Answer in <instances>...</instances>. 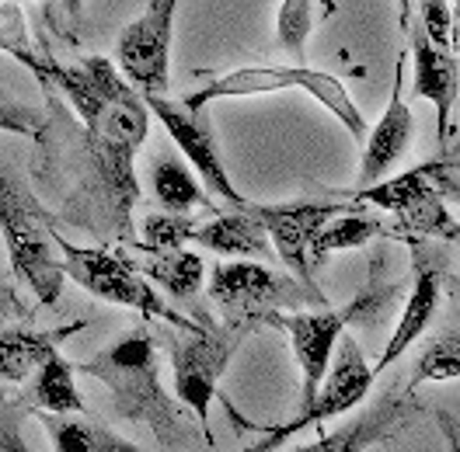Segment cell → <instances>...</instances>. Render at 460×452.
<instances>
[{
	"label": "cell",
	"mask_w": 460,
	"mask_h": 452,
	"mask_svg": "<svg viewBox=\"0 0 460 452\" xmlns=\"http://www.w3.org/2000/svg\"><path fill=\"white\" fill-rule=\"evenodd\" d=\"M460 376V327H450L443 335L422 344L415 366H411V387L419 383H450Z\"/></svg>",
	"instance_id": "24"
},
{
	"label": "cell",
	"mask_w": 460,
	"mask_h": 452,
	"mask_svg": "<svg viewBox=\"0 0 460 452\" xmlns=\"http://www.w3.org/2000/svg\"><path fill=\"white\" fill-rule=\"evenodd\" d=\"M25 404L18 396H11L0 383V449L4 452H22L29 449V442L22 439V422H25Z\"/></svg>",
	"instance_id": "29"
},
{
	"label": "cell",
	"mask_w": 460,
	"mask_h": 452,
	"mask_svg": "<svg viewBox=\"0 0 460 452\" xmlns=\"http://www.w3.org/2000/svg\"><path fill=\"white\" fill-rule=\"evenodd\" d=\"M408 244H411V261H415V279H411V292H408L402 320L387 341L384 355L376 359V376L394 366L402 355H408V348L429 331V324L439 313V303H443V285H447L443 261L436 257L432 248H426V237H408Z\"/></svg>",
	"instance_id": "14"
},
{
	"label": "cell",
	"mask_w": 460,
	"mask_h": 452,
	"mask_svg": "<svg viewBox=\"0 0 460 452\" xmlns=\"http://www.w3.org/2000/svg\"><path fill=\"white\" fill-rule=\"evenodd\" d=\"M454 56H457V66H460V0H457V7H454Z\"/></svg>",
	"instance_id": "32"
},
{
	"label": "cell",
	"mask_w": 460,
	"mask_h": 452,
	"mask_svg": "<svg viewBox=\"0 0 460 452\" xmlns=\"http://www.w3.org/2000/svg\"><path fill=\"white\" fill-rule=\"evenodd\" d=\"M59 251H63V265H66V279H74L91 296L115 303V307H126V310H137L144 320L172 324L178 331L206 327V320L196 324L192 317L168 307V300L157 296V285L144 275L140 261L126 255L122 244L119 248H77L59 237Z\"/></svg>",
	"instance_id": "5"
},
{
	"label": "cell",
	"mask_w": 460,
	"mask_h": 452,
	"mask_svg": "<svg viewBox=\"0 0 460 452\" xmlns=\"http://www.w3.org/2000/svg\"><path fill=\"white\" fill-rule=\"evenodd\" d=\"M181 0H150L146 11L126 25L115 42L119 70L140 87L144 94H168V70H172V35L174 11Z\"/></svg>",
	"instance_id": "11"
},
{
	"label": "cell",
	"mask_w": 460,
	"mask_h": 452,
	"mask_svg": "<svg viewBox=\"0 0 460 452\" xmlns=\"http://www.w3.org/2000/svg\"><path fill=\"white\" fill-rule=\"evenodd\" d=\"M450 164L436 161V164H422L404 174H387L374 185L356 188V202H370L387 213H394L398 220V233L404 240L408 237H426V240H454L460 237V223L454 213L447 209V196L450 188ZM460 196V192H454Z\"/></svg>",
	"instance_id": "7"
},
{
	"label": "cell",
	"mask_w": 460,
	"mask_h": 452,
	"mask_svg": "<svg viewBox=\"0 0 460 452\" xmlns=\"http://www.w3.org/2000/svg\"><path fill=\"white\" fill-rule=\"evenodd\" d=\"M289 87H300L314 98L317 105H324L328 112L335 115L349 129L352 140H367L370 126L363 112L356 109V101L349 98V91L339 77L324 74V70H311L304 63H289V66H241V70H230L220 74L217 81H209L206 87L192 91L189 98H181L185 109L202 112L209 101H220V98H252V94H276V91H289Z\"/></svg>",
	"instance_id": "6"
},
{
	"label": "cell",
	"mask_w": 460,
	"mask_h": 452,
	"mask_svg": "<svg viewBox=\"0 0 460 452\" xmlns=\"http://www.w3.org/2000/svg\"><path fill=\"white\" fill-rule=\"evenodd\" d=\"M376 372L374 366L367 362V352L359 348V341L352 338V335H342L339 344H335V355H332V366L324 372V383H321V390H317L314 404L311 407H304V411H296V418L287 422L283 428H276L265 442H259V449H276L283 439H289L293 431H300V428H307V424H321L332 422V418H342L345 411H352V407H359L367 394H370V387H374Z\"/></svg>",
	"instance_id": "10"
},
{
	"label": "cell",
	"mask_w": 460,
	"mask_h": 452,
	"mask_svg": "<svg viewBox=\"0 0 460 452\" xmlns=\"http://www.w3.org/2000/svg\"><path fill=\"white\" fill-rule=\"evenodd\" d=\"M0 49L7 56H14L22 66H29L31 74L39 77V84H49V66L42 59L31 53V42L25 35V18H22V4H11L4 0L0 4Z\"/></svg>",
	"instance_id": "27"
},
{
	"label": "cell",
	"mask_w": 460,
	"mask_h": 452,
	"mask_svg": "<svg viewBox=\"0 0 460 452\" xmlns=\"http://www.w3.org/2000/svg\"><path fill=\"white\" fill-rule=\"evenodd\" d=\"M196 244L224 257H272V240L261 220L248 209L220 213L196 230Z\"/></svg>",
	"instance_id": "18"
},
{
	"label": "cell",
	"mask_w": 460,
	"mask_h": 452,
	"mask_svg": "<svg viewBox=\"0 0 460 452\" xmlns=\"http://www.w3.org/2000/svg\"><path fill=\"white\" fill-rule=\"evenodd\" d=\"M384 233H387L384 223H380L376 216H367V213L359 209V202H356V205H349L342 213H335L328 223L317 230L314 244H311V265H314V272H317L332 255L367 248L370 240L384 237Z\"/></svg>",
	"instance_id": "20"
},
{
	"label": "cell",
	"mask_w": 460,
	"mask_h": 452,
	"mask_svg": "<svg viewBox=\"0 0 460 452\" xmlns=\"http://www.w3.org/2000/svg\"><path fill=\"white\" fill-rule=\"evenodd\" d=\"M374 310V296H363L356 300L352 307L345 310H328V307H317V310H289L279 317L276 327H283L289 335V348H293V359L300 366V411L314 404L317 390L324 383V372L332 366V355H335V344L345 335V324L349 320H359Z\"/></svg>",
	"instance_id": "9"
},
{
	"label": "cell",
	"mask_w": 460,
	"mask_h": 452,
	"mask_svg": "<svg viewBox=\"0 0 460 452\" xmlns=\"http://www.w3.org/2000/svg\"><path fill=\"white\" fill-rule=\"evenodd\" d=\"M77 372L102 379L112 394L115 414L126 418V422L146 424L164 449H192L196 446L192 435H202L189 422L192 411L178 407L172 396L164 394L157 341H154L146 324L129 331L126 338H119L112 348L98 352L91 362H81Z\"/></svg>",
	"instance_id": "2"
},
{
	"label": "cell",
	"mask_w": 460,
	"mask_h": 452,
	"mask_svg": "<svg viewBox=\"0 0 460 452\" xmlns=\"http://www.w3.org/2000/svg\"><path fill=\"white\" fill-rule=\"evenodd\" d=\"M49 84L70 101L84 126V188L70 198L63 220H74L94 233H112L119 244H133L129 213L140 198L137 153L150 129V105L112 59L84 56L53 63Z\"/></svg>",
	"instance_id": "1"
},
{
	"label": "cell",
	"mask_w": 460,
	"mask_h": 452,
	"mask_svg": "<svg viewBox=\"0 0 460 452\" xmlns=\"http://www.w3.org/2000/svg\"><path fill=\"white\" fill-rule=\"evenodd\" d=\"M419 25L436 46H454V4L450 0H419Z\"/></svg>",
	"instance_id": "28"
},
{
	"label": "cell",
	"mask_w": 460,
	"mask_h": 452,
	"mask_svg": "<svg viewBox=\"0 0 460 452\" xmlns=\"http://www.w3.org/2000/svg\"><path fill=\"white\" fill-rule=\"evenodd\" d=\"M46 129V115L29 109L22 101L0 98V133H18V136H39Z\"/></svg>",
	"instance_id": "30"
},
{
	"label": "cell",
	"mask_w": 460,
	"mask_h": 452,
	"mask_svg": "<svg viewBox=\"0 0 460 452\" xmlns=\"http://www.w3.org/2000/svg\"><path fill=\"white\" fill-rule=\"evenodd\" d=\"M311 29H314V0H283L279 4L276 39H279V49L293 63H304V56H307Z\"/></svg>",
	"instance_id": "26"
},
{
	"label": "cell",
	"mask_w": 460,
	"mask_h": 452,
	"mask_svg": "<svg viewBox=\"0 0 460 452\" xmlns=\"http://www.w3.org/2000/svg\"><path fill=\"white\" fill-rule=\"evenodd\" d=\"M11 4H25V0H11Z\"/></svg>",
	"instance_id": "34"
},
{
	"label": "cell",
	"mask_w": 460,
	"mask_h": 452,
	"mask_svg": "<svg viewBox=\"0 0 460 452\" xmlns=\"http://www.w3.org/2000/svg\"><path fill=\"white\" fill-rule=\"evenodd\" d=\"M63 7H66V14H70V18H77V14H81V7H84V0H63Z\"/></svg>",
	"instance_id": "33"
},
{
	"label": "cell",
	"mask_w": 460,
	"mask_h": 452,
	"mask_svg": "<svg viewBox=\"0 0 460 452\" xmlns=\"http://www.w3.org/2000/svg\"><path fill=\"white\" fill-rule=\"evenodd\" d=\"M77 366L57 352L49 355L42 366L35 369L31 376V404L42 407V411H53V414H74V411H84V400L77 394Z\"/></svg>",
	"instance_id": "23"
},
{
	"label": "cell",
	"mask_w": 460,
	"mask_h": 452,
	"mask_svg": "<svg viewBox=\"0 0 460 452\" xmlns=\"http://www.w3.org/2000/svg\"><path fill=\"white\" fill-rule=\"evenodd\" d=\"M457 289H460V285H457Z\"/></svg>",
	"instance_id": "35"
},
{
	"label": "cell",
	"mask_w": 460,
	"mask_h": 452,
	"mask_svg": "<svg viewBox=\"0 0 460 452\" xmlns=\"http://www.w3.org/2000/svg\"><path fill=\"white\" fill-rule=\"evenodd\" d=\"M352 202H276V205H252V213L261 220L279 261L289 275H296L304 285L317 289L314 265H311V244L317 230L328 223L335 213L349 209Z\"/></svg>",
	"instance_id": "13"
},
{
	"label": "cell",
	"mask_w": 460,
	"mask_h": 452,
	"mask_svg": "<svg viewBox=\"0 0 460 452\" xmlns=\"http://www.w3.org/2000/svg\"><path fill=\"white\" fill-rule=\"evenodd\" d=\"M31 414L46 424V431L53 435V446L59 452H137L140 446L129 439H119L105 424L91 422V418H77L74 414H53L42 407H31Z\"/></svg>",
	"instance_id": "19"
},
{
	"label": "cell",
	"mask_w": 460,
	"mask_h": 452,
	"mask_svg": "<svg viewBox=\"0 0 460 452\" xmlns=\"http://www.w3.org/2000/svg\"><path fill=\"white\" fill-rule=\"evenodd\" d=\"M150 112L157 115V122L168 129V136L174 140V146L185 153V161L192 164V170L202 178V185L220 196L227 205L234 209H248L252 202L241 196L230 181L227 168H224V157H220V146H217V136L206 122V109L202 112H192L185 105H174L168 101V94H144Z\"/></svg>",
	"instance_id": "12"
},
{
	"label": "cell",
	"mask_w": 460,
	"mask_h": 452,
	"mask_svg": "<svg viewBox=\"0 0 460 452\" xmlns=\"http://www.w3.org/2000/svg\"><path fill=\"white\" fill-rule=\"evenodd\" d=\"M157 338L164 341V348L172 352L174 396L192 411L196 424L206 431V439L213 442V435H209V407H213L220 376L227 372L237 344L244 341V331L227 327V324L224 327L206 324V327L178 335V327L168 324V331H161Z\"/></svg>",
	"instance_id": "8"
},
{
	"label": "cell",
	"mask_w": 460,
	"mask_h": 452,
	"mask_svg": "<svg viewBox=\"0 0 460 452\" xmlns=\"http://www.w3.org/2000/svg\"><path fill=\"white\" fill-rule=\"evenodd\" d=\"M404 31L411 39V59H415L411 94L436 105V129H439V143L447 150L450 136H454V109H457V98H460L457 56H454V49L436 46L422 25H408L404 22Z\"/></svg>",
	"instance_id": "15"
},
{
	"label": "cell",
	"mask_w": 460,
	"mask_h": 452,
	"mask_svg": "<svg viewBox=\"0 0 460 452\" xmlns=\"http://www.w3.org/2000/svg\"><path fill=\"white\" fill-rule=\"evenodd\" d=\"M31 310L22 303L18 289L7 282H0V327H11V324H29Z\"/></svg>",
	"instance_id": "31"
},
{
	"label": "cell",
	"mask_w": 460,
	"mask_h": 452,
	"mask_svg": "<svg viewBox=\"0 0 460 452\" xmlns=\"http://www.w3.org/2000/svg\"><path fill=\"white\" fill-rule=\"evenodd\" d=\"M87 320L77 324H63V327H25V324H11L0 327V379L4 383H29L35 369L42 366L49 355H57L59 344L74 338L77 331H84Z\"/></svg>",
	"instance_id": "17"
},
{
	"label": "cell",
	"mask_w": 460,
	"mask_h": 452,
	"mask_svg": "<svg viewBox=\"0 0 460 452\" xmlns=\"http://www.w3.org/2000/svg\"><path fill=\"white\" fill-rule=\"evenodd\" d=\"M415 140V115L404 98V53H398L394 63V81H391V98L374 129L363 140V161H359V188L374 185L380 178L394 174V168L404 161Z\"/></svg>",
	"instance_id": "16"
},
{
	"label": "cell",
	"mask_w": 460,
	"mask_h": 452,
	"mask_svg": "<svg viewBox=\"0 0 460 452\" xmlns=\"http://www.w3.org/2000/svg\"><path fill=\"white\" fill-rule=\"evenodd\" d=\"M150 185L157 205L168 213H192L199 205H213V196H206L202 178L192 174V164H181L174 153H164L150 168Z\"/></svg>",
	"instance_id": "22"
},
{
	"label": "cell",
	"mask_w": 460,
	"mask_h": 452,
	"mask_svg": "<svg viewBox=\"0 0 460 452\" xmlns=\"http://www.w3.org/2000/svg\"><path fill=\"white\" fill-rule=\"evenodd\" d=\"M0 237L7 248L11 272L29 285L39 303L57 307L66 279L59 233L46 205L29 188V181L4 161H0Z\"/></svg>",
	"instance_id": "3"
},
{
	"label": "cell",
	"mask_w": 460,
	"mask_h": 452,
	"mask_svg": "<svg viewBox=\"0 0 460 452\" xmlns=\"http://www.w3.org/2000/svg\"><path fill=\"white\" fill-rule=\"evenodd\" d=\"M209 296L227 327L237 331H255V327H276L279 317L300 307H324L321 289L304 285L296 275H279L265 265H255L248 257L213 265Z\"/></svg>",
	"instance_id": "4"
},
{
	"label": "cell",
	"mask_w": 460,
	"mask_h": 452,
	"mask_svg": "<svg viewBox=\"0 0 460 452\" xmlns=\"http://www.w3.org/2000/svg\"><path fill=\"white\" fill-rule=\"evenodd\" d=\"M196 230H199V223L189 213H168V209L150 213L140 223L144 240H133L129 248H137V251H174V248H185L189 240H196Z\"/></svg>",
	"instance_id": "25"
},
{
	"label": "cell",
	"mask_w": 460,
	"mask_h": 452,
	"mask_svg": "<svg viewBox=\"0 0 460 452\" xmlns=\"http://www.w3.org/2000/svg\"><path fill=\"white\" fill-rule=\"evenodd\" d=\"M144 275L157 289H164L172 300H196L206 279V265L196 251L174 248V251H146V261H140Z\"/></svg>",
	"instance_id": "21"
}]
</instances>
